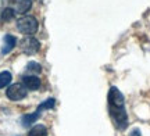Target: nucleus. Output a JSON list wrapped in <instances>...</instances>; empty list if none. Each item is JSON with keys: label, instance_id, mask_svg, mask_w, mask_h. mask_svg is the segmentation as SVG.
<instances>
[{"label": "nucleus", "instance_id": "nucleus-2", "mask_svg": "<svg viewBox=\"0 0 150 136\" xmlns=\"http://www.w3.org/2000/svg\"><path fill=\"white\" fill-rule=\"evenodd\" d=\"M110 115L117 129L124 131L128 128V115H127L125 107H110Z\"/></svg>", "mask_w": 150, "mask_h": 136}, {"label": "nucleus", "instance_id": "nucleus-10", "mask_svg": "<svg viewBox=\"0 0 150 136\" xmlns=\"http://www.w3.org/2000/svg\"><path fill=\"white\" fill-rule=\"evenodd\" d=\"M28 136H47V129H46V126L43 125H35L29 131V133H28Z\"/></svg>", "mask_w": 150, "mask_h": 136}, {"label": "nucleus", "instance_id": "nucleus-13", "mask_svg": "<svg viewBox=\"0 0 150 136\" xmlns=\"http://www.w3.org/2000/svg\"><path fill=\"white\" fill-rule=\"evenodd\" d=\"M54 104H56V100L54 99H47L46 101H43L39 107H38V111L40 113V111H43V110H50L54 107Z\"/></svg>", "mask_w": 150, "mask_h": 136}, {"label": "nucleus", "instance_id": "nucleus-1", "mask_svg": "<svg viewBox=\"0 0 150 136\" xmlns=\"http://www.w3.org/2000/svg\"><path fill=\"white\" fill-rule=\"evenodd\" d=\"M38 28H39L38 20L32 16L21 17L17 21V29L21 33H25V35H33L38 31Z\"/></svg>", "mask_w": 150, "mask_h": 136}, {"label": "nucleus", "instance_id": "nucleus-5", "mask_svg": "<svg viewBox=\"0 0 150 136\" xmlns=\"http://www.w3.org/2000/svg\"><path fill=\"white\" fill-rule=\"evenodd\" d=\"M40 47V43H39V40L32 36H28L25 38L24 40L21 42V50L25 53V54H35L38 50Z\"/></svg>", "mask_w": 150, "mask_h": 136}, {"label": "nucleus", "instance_id": "nucleus-14", "mask_svg": "<svg viewBox=\"0 0 150 136\" xmlns=\"http://www.w3.org/2000/svg\"><path fill=\"white\" fill-rule=\"evenodd\" d=\"M27 70L29 71V72L40 74V72H42V66H40V64H38V63H35V61H31V63L27 66Z\"/></svg>", "mask_w": 150, "mask_h": 136}, {"label": "nucleus", "instance_id": "nucleus-12", "mask_svg": "<svg viewBox=\"0 0 150 136\" xmlns=\"http://www.w3.org/2000/svg\"><path fill=\"white\" fill-rule=\"evenodd\" d=\"M14 17H16V11L13 10L11 7H6L4 10L1 11V16H0V18H1V21L7 22V21H11Z\"/></svg>", "mask_w": 150, "mask_h": 136}, {"label": "nucleus", "instance_id": "nucleus-9", "mask_svg": "<svg viewBox=\"0 0 150 136\" xmlns=\"http://www.w3.org/2000/svg\"><path fill=\"white\" fill-rule=\"evenodd\" d=\"M39 117H40V113H39L38 110L35 111V113H32V114L24 115V117H22V125L25 126V128L31 126L32 124H35V122L39 120Z\"/></svg>", "mask_w": 150, "mask_h": 136}, {"label": "nucleus", "instance_id": "nucleus-3", "mask_svg": "<svg viewBox=\"0 0 150 136\" xmlns=\"http://www.w3.org/2000/svg\"><path fill=\"white\" fill-rule=\"evenodd\" d=\"M28 89L22 83H14V85H10L6 90V94L7 97L13 100V101H18V100H22V99L27 97Z\"/></svg>", "mask_w": 150, "mask_h": 136}, {"label": "nucleus", "instance_id": "nucleus-4", "mask_svg": "<svg viewBox=\"0 0 150 136\" xmlns=\"http://www.w3.org/2000/svg\"><path fill=\"white\" fill-rule=\"evenodd\" d=\"M108 107H125L124 94L115 86H111L108 90Z\"/></svg>", "mask_w": 150, "mask_h": 136}, {"label": "nucleus", "instance_id": "nucleus-8", "mask_svg": "<svg viewBox=\"0 0 150 136\" xmlns=\"http://www.w3.org/2000/svg\"><path fill=\"white\" fill-rule=\"evenodd\" d=\"M17 44V39L16 36L13 35H6L4 39H3V47H1V54H7L10 53L11 50L16 47Z\"/></svg>", "mask_w": 150, "mask_h": 136}, {"label": "nucleus", "instance_id": "nucleus-11", "mask_svg": "<svg viewBox=\"0 0 150 136\" xmlns=\"http://www.w3.org/2000/svg\"><path fill=\"white\" fill-rule=\"evenodd\" d=\"M11 79H13V76H11V74L8 71H1V72H0V89L8 86Z\"/></svg>", "mask_w": 150, "mask_h": 136}, {"label": "nucleus", "instance_id": "nucleus-6", "mask_svg": "<svg viewBox=\"0 0 150 136\" xmlns=\"http://www.w3.org/2000/svg\"><path fill=\"white\" fill-rule=\"evenodd\" d=\"M11 3H13L11 8L16 11V14H25L32 6L31 0H11Z\"/></svg>", "mask_w": 150, "mask_h": 136}, {"label": "nucleus", "instance_id": "nucleus-15", "mask_svg": "<svg viewBox=\"0 0 150 136\" xmlns=\"http://www.w3.org/2000/svg\"><path fill=\"white\" fill-rule=\"evenodd\" d=\"M129 136H142V135H140L139 129H138V128H135V129H132V132L129 133Z\"/></svg>", "mask_w": 150, "mask_h": 136}, {"label": "nucleus", "instance_id": "nucleus-7", "mask_svg": "<svg viewBox=\"0 0 150 136\" xmlns=\"http://www.w3.org/2000/svg\"><path fill=\"white\" fill-rule=\"evenodd\" d=\"M22 85L28 90H38L40 87V79L35 75H24L22 76Z\"/></svg>", "mask_w": 150, "mask_h": 136}]
</instances>
